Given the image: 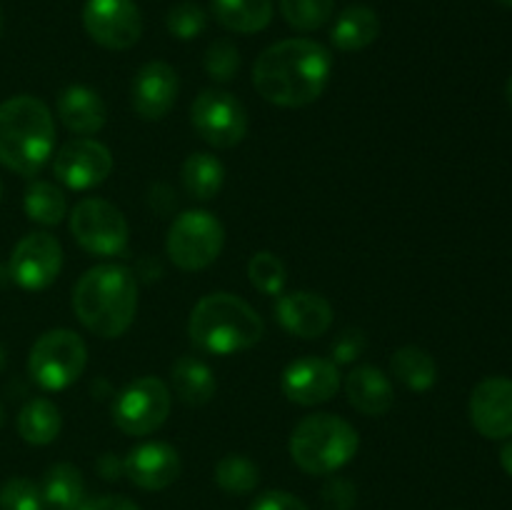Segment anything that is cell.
<instances>
[{
  "instance_id": "cell-21",
  "label": "cell",
  "mask_w": 512,
  "mask_h": 510,
  "mask_svg": "<svg viewBox=\"0 0 512 510\" xmlns=\"http://www.w3.org/2000/svg\"><path fill=\"white\" fill-rule=\"evenodd\" d=\"M380 35V18L368 5H348L343 13L335 18L330 40L343 53H355L365 50L370 43H375Z\"/></svg>"
},
{
  "instance_id": "cell-29",
  "label": "cell",
  "mask_w": 512,
  "mask_h": 510,
  "mask_svg": "<svg viewBox=\"0 0 512 510\" xmlns=\"http://www.w3.org/2000/svg\"><path fill=\"white\" fill-rule=\"evenodd\" d=\"M215 483H218L220 490H225L230 495L253 493L260 483V470L245 455H223L218 460V465H215Z\"/></svg>"
},
{
  "instance_id": "cell-45",
  "label": "cell",
  "mask_w": 512,
  "mask_h": 510,
  "mask_svg": "<svg viewBox=\"0 0 512 510\" xmlns=\"http://www.w3.org/2000/svg\"><path fill=\"white\" fill-rule=\"evenodd\" d=\"M0 425H3V403H0Z\"/></svg>"
},
{
  "instance_id": "cell-40",
  "label": "cell",
  "mask_w": 512,
  "mask_h": 510,
  "mask_svg": "<svg viewBox=\"0 0 512 510\" xmlns=\"http://www.w3.org/2000/svg\"><path fill=\"white\" fill-rule=\"evenodd\" d=\"M500 465H503L505 473L512 478V440H508V443L503 445V450H500Z\"/></svg>"
},
{
  "instance_id": "cell-30",
  "label": "cell",
  "mask_w": 512,
  "mask_h": 510,
  "mask_svg": "<svg viewBox=\"0 0 512 510\" xmlns=\"http://www.w3.org/2000/svg\"><path fill=\"white\" fill-rule=\"evenodd\" d=\"M283 18L300 33H313L333 18L335 0H280Z\"/></svg>"
},
{
  "instance_id": "cell-17",
  "label": "cell",
  "mask_w": 512,
  "mask_h": 510,
  "mask_svg": "<svg viewBox=\"0 0 512 510\" xmlns=\"http://www.w3.org/2000/svg\"><path fill=\"white\" fill-rule=\"evenodd\" d=\"M180 455L168 443H140L125 455L123 473L143 490H165L180 475Z\"/></svg>"
},
{
  "instance_id": "cell-13",
  "label": "cell",
  "mask_w": 512,
  "mask_h": 510,
  "mask_svg": "<svg viewBox=\"0 0 512 510\" xmlns=\"http://www.w3.org/2000/svg\"><path fill=\"white\" fill-rule=\"evenodd\" d=\"M63 268V248L50 233H30L20 240L10 255L8 273L20 288L45 290L55 283Z\"/></svg>"
},
{
  "instance_id": "cell-43",
  "label": "cell",
  "mask_w": 512,
  "mask_h": 510,
  "mask_svg": "<svg viewBox=\"0 0 512 510\" xmlns=\"http://www.w3.org/2000/svg\"><path fill=\"white\" fill-rule=\"evenodd\" d=\"M500 5H505V8H512V0H498Z\"/></svg>"
},
{
  "instance_id": "cell-34",
  "label": "cell",
  "mask_w": 512,
  "mask_h": 510,
  "mask_svg": "<svg viewBox=\"0 0 512 510\" xmlns=\"http://www.w3.org/2000/svg\"><path fill=\"white\" fill-rule=\"evenodd\" d=\"M205 73L215 80V83H228L235 78V73L240 70V53L235 48V43L220 38L215 43H210V48L205 50Z\"/></svg>"
},
{
  "instance_id": "cell-39",
  "label": "cell",
  "mask_w": 512,
  "mask_h": 510,
  "mask_svg": "<svg viewBox=\"0 0 512 510\" xmlns=\"http://www.w3.org/2000/svg\"><path fill=\"white\" fill-rule=\"evenodd\" d=\"M95 470H98L100 475H103L105 480H118L123 473V460L115 458L113 453H103L98 458V463H95Z\"/></svg>"
},
{
  "instance_id": "cell-7",
  "label": "cell",
  "mask_w": 512,
  "mask_h": 510,
  "mask_svg": "<svg viewBox=\"0 0 512 510\" xmlns=\"http://www.w3.org/2000/svg\"><path fill=\"white\" fill-rule=\"evenodd\" d=\"M225 245V228L208 210H185L168 230V258L180 270H203L215 263Z\"/></svg>"
},
{
  "instance_id": "cell-44",
  "label": "cell",
  "mask_w": 512,
  "mask_h": 510,
  "mask_svg": "<svg viewBox=\"0 0 512 510\" xmlns=\"http://www.w3.org/2000/svg\"><path fill=\"white\" fill-rule=\"evenodd\" d=\"M0 35H3V8H0Z\"/></svg>"
},
{
  "instance_id": "cell-4",
  "label": "cell",
  "mask_w": 512,
  "mask_h": 510,
  "mask_svg": "<svg viewBox=\"0 0 512 510\" xmlns=\"http://www.w3.org/2000/svg\"><path fill=\"white\" fill-rule=\"evenodd\" d=\"M190 340L213 355L248 350L263 338L265 323L243 298L233 293H210L190 313Z\"/></svg>"
},
{
  "instance_id": "cell-5",
  "label": "cell",
  "mask_w": 512,
  "mask_h": 510,
  "mask_svg": "<svg viewBox=\"0 0 512 510\" xmlns=\"http://www.w3.org/2000/svg\"><path fill=\"white\" fill-rule=\"evenodd\" d=\"M358 430L333 413H315L300 420L290 435V458L308 475H333L355 458Z\"/></svg>"
},
{
  "instance_id": "cell-37",
  "label": "cell",
  "mask_w": 512,
  "mask_h": 510,
  "mask_svg": "<svg viewBox=\"0 0 512 510\" xmlns=\"http://www.w3.org/2000/svg\"><path fill=\"white\" fill-rule=\"evenodd\" d=\"M250 510H308V505L300 498H295L293 493H285V490H268V493L260 495Z\"/></svg>"
},
{
  "instance_id": "cell-35",
  "label": "cell",
  "mask_w": 512,
  "mask_h": 510,
  "mask_svg": "<svg viewBox=\"0 0 512 510\" xmlns=\"http://www.w3.org/2000/svg\"><path fill=\"white\" fill-rule=\"evenodd\" d=\"M320 500H323V510H353L358 503V490L348 478H330L320 490Z\"/></svg>"
},
{
  "instance_id": "cell-6",
  "label": "cell",
  "mask_w": 512,
  "mask_h": 510,
  "mask_svg": "<svg viewBox=\"0 0 512 510\" xmlns=\"http://www.w3.org/2000/svg\"><path fill=\"white\" fill-rule=\"evenodd\" d=\"M88 348L78 333L55 328L40 335L30 348L28 373L43 390H65L83 375Z\"/></svg>"
},
{
  "instance_id": "cell-42",
  "label": "cell",
  "mask_w": 512,
  "mask_h": 510,
  "mask_svg": "<svg viewBox=\"0 0 512 510\" xmlns=\"http://www.w3.org/2000/svg\"><path fill=\"white\" fill-rule=\"evenodd\" d=\"M3 365H5V350L0 348V370H3Z\"/></svg>"
},
{
  "instance_id": "cell-3",
  "label": "cell",
  "mask_w": 512,
  "mask_h": 510,
  "mask_svg": "<svg viewBox=\"0 0 512 510\" xmlns=\"http://www.w3.org/2000/svg\"><path fill=\"white\" fill-rule=\"evenodd\" d=\"M53 148V113L43 100L15 95L0 103V165L30 178L43 170Z\"/></svg>"
},
{
  "instance_id": "cell-27",
  "label": "cell",
  "mask_w": 512,
  "mask_h": 510,
  "mask_svg": "<svg viewBox=\"0 0 512 510\" xmlns=\"http://www.w3.org/2000/svg\"><path fill=\"white\" fill-rule=\"evenodd\" d=\"M183 188L195 200H213L225 183V168L215 155L193 153L180 170Z\"/></svg>"
},
{
  "instance_id": "cell-20",
  "label": "cell",
  "mask_w": 512,
  "mask_h": 510,
  "mask_svg": "<svg viewBox=\"0 0 512 510\" xmlns=\"http://www.w3.org/2000/svg\"><path fill=\"white\" fill-rule=\"evenodd\" d=\"M58 118L75 135H95L108 120L103 98L88 85H68L58 95Z\"/></svg>"
},
{
  "instance_id": "cell-25",
  "label": "cell",
  "mask_w": 512,
  "mask_h": 510,
  "mask_svg": "<svg viewBox=\"0 0 512 510\" xmlns=\"http://www.w3.org/2000/svg\"><path fill=\"white\" fill-rule=\"evenodd\" d=\"M390 373L405 388L415 390V393H425L438 380V363H435L428 350L418 348V345H405V348L395 350V355L390 358Z\"/></svg>"
},
{
  "instance_id": "cell-10",
  "label": "cell",
  "mask_w": 512,
  "mask_h": 510,
  "mask_svg": "<svg viewBox=\"0 0 512 510\" xmlns=\"http://www.w3.org/2000/svg\"><path fill=\"white\" fill-rule=\"evenodd\" d=\"M173 395L160 378H138L113 400V423L125 435H150L168 420Z\"/></svg>"
},
{
  "instance_id": "cell-46",
  "label": "cell",
  "mask_w": 512,
  "mask_h": 510,
  "mask_svg": "<svg viewBox=\"0 0 512 510\" xmlns=\"http://www.w3.org/2000/svg\"><path fill=\"white\" fill-rule=\"evenodd\" d=\"M0 190H3V185H0Z\"/></svg>"
},
{
  "instance_id": "cell-31",
  "label": "cell",
  "mask_w": 512,
  "mask_h": 510,
  "mask_svg": "<svg viewBox=\"0 0 512 510\" xmlns=\"http://www.w3.org/2000/svg\"><path fill=\"white\" fill-rule=\"evenodd\" d=\"M248 278L260 293L280 295L283 293L285 283H288V268H285V263L275 253L260 250V253H255L253 258H250Z\"/></svg>"
},
{
  "instance_id": "cell-38",
  "label": "cell",
  "mask_w": 512,
  "mask_h": 510,
  "mask_svg": "<svg viewBox=\"0 0 512 510\" xmlns=\"http://www.w3.org/2000/svg\"><path fill=\"white\" fill-rule=\"evenodd\" d=\"M78 510H140L133 500L123 495H98V498H85Z\"/></svg>"
},
{
  "instance_id": "cell-15",
  "label": "cell",
  "mask_w": 512,
  "mask_h": 510,
  "mask_svg": "<svg viewBox=\"0 0 512 510\" xmlns=\"http://www.w3.org/2000/svg\"><path fill=\"white\" fill-rule=\"evenodd\" d=\"M470 420L475 430L490 440L512 435V380L493 375L475 385L470 393Z\"/></svg>"
},
{
  "instance_id": "cell-23",
  "label": "cell",
  "mask_w": 512,
  "mask_h": 510,
  "mask_svg": "<svg viewBox=\"0 0 512 510\" xmlns=\"http://www.w3.org/2000/svg\"><path fill=\"white\" fill-rule=\"evenodd\" d=\"M215 20L233 33H260L273 20V0H210Z\"/></svg>"
},
{
  "instance_id": "cell-8",
  "label": "cell",
  "mask_w": 512,
  "mask_h": 510,
  "mask_svg": "<svg viewBox=\"0 0 512 510\" xmlns=\"http://www.w3.org/2000/svg\"><path fill=\"white\" fill-rule=\"evenodd\" d=\"M70 233L90 255L110 258L128 248L130 228L125 215L103 198H85L70 213Z\"/></svg>"
},
{
  "instance_id": "cell-1",
  "label": "cell",
  "mask_w": 512,
  "mask_h": 510,
  "mask_svg": "<svg viewBox=\"0 0 512 510\" xmlns=\"http://www.w3.org/2000/svg\"><path fill=\"white\" fill-rule=\"evenodd\" d=\"M333 73V55L310 38H288L260 53L253 85L260 98L280 108H303L325 93Z\"/></svg>"
},
{
  "instance_id": "cell-12",
  "label": "cell",
  "mask_w": 512,
  "mask_h": 510,
  "mask_svg": "<svg viewBox=\"0 0 512 510\" xmlns=\"http://www.w3.org/2000/svg\"><path fill=\"white\" fill-rule=\"evenodd\" d=\"M113 173V153L93 138H75L55 153L53 175L73 190H90Z\"/></svg>"
},
{
  "instance_id": "cell-18",
  "label": "cell",
  "mask_w": 512,
  "mask_h": 510,
  "mask_svg": "<svg viewBox=\"0 0 512 510\" xmlns=\"http://www.w3.org/2000/svg\"><path fill=\"white\" fill-rule=\"evenodd\" d=\"M275 318L290 335L313 340L328 333L333 323V308L323 295L293 290V293H280V298L275 300Z\"/></svg>"
},
{
  "instance_id": "cell-9",
  "label": "cell",
  "mask_w": 512,
  "mask_h": 510,
  "mask_svg": "<svg viewBox=\"0 0 512 510\" xmlns=\"http://www.w3.org/2000/svg\"><path fill=\"white\" fill-rule=\"evenodd\" d=\"M190 123L213 148H235L248 135V110L228 90L208 88L193 100Z\"/></svg>"
},
{
  "instance_id": "cell-33",
  "label": "cell",
  "mask_w": 512,
  "mask_h": 510,
  "mask_svg": "<svg viewBox=\"0 0 512 510\" xmlns=\"http://www.w3.org/2000/svg\"><path fill=\"white\" fill-rule=\"evenodd\" d=\"M0 510H45L40 485L30 478H10L0 488Z\"/></svg>"
},
{
  "instance_id": "cell-24",
  "label": "cell",
  "mask_w": 512,
  "mask_h": 510,
  "mask_svg": "<svg viewBox=\"0 0 512 510\" xmlns=\"http://www.w3.org/2000/svg\"><path fill=\"white\" fill-rule=\"evenodd\" d=\"M45 508L50 510H78L85 500V480L75 465L55 463L45 470L40 483Z\"/></svg>"
},
{
  "instance_id": "cell-11",
  "label": "cell",
  "mask_w": 512,
  "mask_h": 510,
  "mask_svg": "<svg viewBox=\"0 0 512 510\" xmlns=\"http://www.w3.org/2000/svg\"><path fill=\"white\" fill-rule=\"evenodd\" d=\"M85 33L108 50H128L143 35V15L135 0H85Z\"/></svg>"
},
{
  "instance_id": "cell-32",
  "label": "cell",
  "mask_w": 512,
  "mask_h": 510,
  "mask_svg": "<svg viewBox=\"0 0 512 510\" xmlns=\"http://www.w3.org/2000/svg\"><path fill=\"white\" fill-rule=\"evenodd\" d=\"M165 25H168V33L173 35V38L193 40L205 33V28H208V15H205V10L200 8L198 3L183 0V3L173 5V8L168 10Z\"/></svg>"
},
{
  "instance_id": "cell-2",
  "label": "cell",
  "mask_w": 512,
  "mask_h": 510,
  "mask_svg": "<svg viewBox=\"0 0 512 510\" xmlns=\"http://www.w3.org/2000/svg\"><path fill=\"white\" fill-rule=\"evenodd\" d=\"M73 308L80 323L98 338L125 335L138 310V280L133 270L118 263L85 270L75 283Z\"/></svg>"
},
{
  "instance_id": "cell-14",
  "label": "cell",
  "mask_w": 512,
  "mask_h": 510,
  "mask_svg": "<svg viewBox=\"0 0 512 510\" xmlns=\"http://www.w3.org/2000/svg\"><path fill=\"white\" fill-rule=\"evenodd\" d=\"M280 388H283L285 398L295 405L328 403L340 390L338 365L333 360L305 355V358L293 360L283 370Z\"/></svg>"
},
{
  "instance_id": "cell-19",
  "label": "cell",
  "mask_w": 512,
  "mask_h": 510,
  "mask_svg": "<svg viewBox=\"0 0 512 510\" xmlns=\"http://www.w3.org/2000/svg\"><path fill=\"white\" fill-rule=\"evenodd\" d=\"M345 395L348 403L363 415L378 418L385 415L395 403V390L388 375L373 365H358L345 378Z\"/></svg>"
},
{
  "instance_id": "cell-36",
  "label": "cell",
  "mask_w": 512,
  "mask_h": 510,
  "mask_svg": "<svg viewBox=\"0 0 512 510\" xmlns=\"http://www.w3.org/2000/svg\"><path fill=\"white\" fill-rule=\"evenodd\" d=\"M365 348H368V338H365L363 330L348 328L335 338L333 348H330V353H333V358L330 360H333L335 365L355 363V360L365 353Z\"/></svg>"
},
{
  "instance_id": "cell-28",
  "label": "cell",
  "mask_w": 512,
  "mask_h": 510,
  "mask_svg": "<svg viewBox=\"0 0 512 510\" xmlns=\"http://www.w3.org/2000/svg\"><path fill=\"white\" fill-rule=\"evenodd\" d=\"M23 208L33 223L58 225L68 213V198L63 190L48 180H35L28 185L23 198Z\"/></svg>"
},
{
  "instance_id": "cell-22",
  "label": "cell",
  "mask_w": 512,
  "mask_h": 510,
  "mask_svg": "<svg viewBox=\"0 0 512 510\" xmlns=\"http://www.w3.org/2000/svg\"><path fill=\"white\" fill-rule=\"evenodd\" d=\"M170 380H173L175 395L185 405L210 403L215 390H218L213 370L195 355H183V358L175 360L173 368H170Z\"/></svg>"
},
{
  "instance_id": "cell-26",
  "label": "cell",
  "mask_w": 512,
  "mask_h": 510,
  "mask_svg": "<svg viewBox=\"0 0 512 510\" xmlns=\"http://www.w3.org/2000/svg\"><path fill=\"white\" fill-rule=\"evenodd\" d=\"M63 428V418L55 403L48 398H33L20 408L18 413V433L30 445L53 443Z\"/></svg>"
},
{
  "instance_id": "cell-16",
  "label": "cell",
  "mask_w": 512,
  "mask_h": 510,
  "mask_svg": "<svg viewBox=\"0 0 512 510\" xmlns=\"http://www.w3.org/2000/svg\"><path fill=\"white\" fill-rule=\"evenodd\" d=\"M178 73L163 60H150L135 73L130 85V103L143 120H160L178 100Z\"/></svg>"
},
{
  "instance_id": "cell-41",
  "label": "cell",
  "mask_w": 512,
  "mask_h": 510,
  "mask_svg": "<svg viewBox=\"0 0 512 510\" xmlns=\"http://www.w3.org/2000/svg\"><path fill=\"white\" fill-rule=\"evenodd\" d=\"M505 98H508V105L512 108V75H510V80H508V88H505Z\"/></svg>"
}]
</instances>
